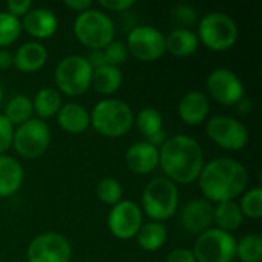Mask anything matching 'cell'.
Instances as JSON below:
<instances>
[{
    "instance_id": "5",
    "label": "cell",
    "mask_w": 262,
    "mask_h": 262,
    "mask_svg": "<svg viewBox=\"0 0 262 262\" xmlns=\"http://www.w3.org/2000/svg\"><path fill=\"white\" fill-rule=\"evenodd\" d=\"M143 210L157 223L170 220L180 206V192L175 183L166 177L154 178L143 192Z\"/></svg>"
},
{
    "instance_id": "31",
    "label": "cell",
    "mask_w": 262,
    "mask_h": 262,
    "mask_svg": "<svg viewBox=\"0 0 262 262\" xmlns=\"http://www.w3.org/2000/svg\"><path fill=\"white\" fill-rule=\"evenodd\" d=\"M97 196L101 203L114 207L123 198V187L120 181H117L115 178H104L98 183Z\"/></svg>"
},
{
    "instance_id": "17",
    "label": "cell",
    "mask_w": 262,
    "mask_h": 262,
    "mask_svg": "<svg viewBox=\"0 0 262 262\" xmlns=\"http://www.w3.org/2000/svg\"><path fill=\"white\" fill-rule=\"evenodd\" d=\"M21 29L37 40H46L52 37L58 28L57 15L46 8H32L23 15Z\"/></svg>"
},
{
    "instance_id": "12",
    "label": "cell",
    "mask_w": 262,
    "mask_h": 262,
    "mask_svg": "<svg viewBox=\"0 0 262 262\" xmlns=\"http://www.w3.org/2000/svg\"><path fill=\"white\" fill-rule=\"evenodd\" d=\"M72 249L69 241L55 232L35 236L26 250L28 262H69Z\"/></svg>"
},
{
    "instance_id": "24",
    "label": "cell",
    "mask_w": 262,
    "mask_h": 262,
    "mask_svg": "<svg viewBox=\"0 0 262 262\" xmlns=\"http://www.w3.org/2000/svg\"><path fill=\"white\" fill-rule=\"evenodd\" d=\"M121 83H123V74H121V69L117 66L104 64L92 71L91 86L95 89V92L101 95L115 94L120 89Z\"/></svg>"
},
{
    "instance_id": "2",
    "label": "cell",
    "mask_w": 262,
    "mask_h": 262,
    "mask_svg": "<svg viewBox=\"0 0 262 262\" xmlns=\"http://www.w3.org/2000/svg\"><path fill=\"white\" fill-rule=\"evenodd\" d=\"M204 164L203 147L192 137L175 135L167 138L160 147V166L166 178L175 184L196 181Z\"/></svg>"
},
{
    "instance_id": "22",
    "label": "cell",
    "mask_w": 262,
    "mask_h": 262,
    "mask_svg": "<svg viewBox=\"0 0 262 262\" xmlns=\"http://www.w3.org/2000/svg\"><path fill=\"white\" fill-rule=\"evenodd\" d=\"M23 184L21 164L8 155H0V198L12 196Z\"/></svg>"
},
{
    "instance_id": "20",
    "label": "cell",
    "mask_w": 262,
    "mask_h": 262,
    "mask_svg": "<svg viewBox=\"0 0 262 262\" xmlns=\"http://www.w3.org/2000/svg\"><path fill=\"white\" fill-rule=\"evenodd\" d=\"M48 61V51L38 41L23 43L14 54V66L20 72H37Z\"/></svg>"
},
{
    "instance_id": "14",
    "label": "cell",
    "mask_w": 262,
    "mask_h": 262,
    "mask_svg": "<svg viewBox=\"0 0 262 262\" xmlns=\"http://www.w3.org/2000/svg\"><path fill=\"white\" fill-rule=\"evenodd\" d=\"M143 226V212L134 201H120L107 215V229L118 239L135 238Z\"/></svg>"
},
{
    "instance_id": "3",
    "label": "cell",
    "mask_w": 262,
    "mask_h": 262,
    "mask_svg": "<svg viewBox=\"0 0 262 262\" xmlns=\"http://www.w3.org/2000/svg\"><path fill=\"white\" fill-rule=\"evenodd\" d=\"M91 115L92 127L103 137H124L134 126V112L130 106L117 98H104L98 101Z\"/></svg>"
},
{
    "instance_id": "34",
    "label": "cell",
    "mask_w": 262,
    "mask_h": 262,
    "mask_svg": "<svg viewBox=\"0 0 262 262\" xmlns=\"http://www.w3.org/2000/svg\"><path fill=\"white\" fill-rule=\"evenodd\" d=\"M172 20L180 25V28L189 29L198 23V12L190 5H177L172 9Z\"/></svg>"
},
{
    "instance_id": "13",
    "label": "cell",
    "mask_w": 262,
    "mask_h": 262,
    "mask_svg": "<svg viewBox=\"0 0 262 262\" xmlns=\"http://www.w3.org/2000/svg\"><path fill=\"white\" fill-rule=\"evenodd\" d=\"M206 84L210 97L223 106H236L244 98V84L230 69L220 68L212 71Z\"/></svg>"
},
{
    "instance_id": "23",
    "label": "cell",
    "mask_w": 262,
    "mask_h": 262,
    "mask_svg": "<svg viewBox=\"0 0 262 262\" xmlns=\"http://www.w3.org/2000/svg\"><path fill=\"white\" fill-rule=\"evenodd\" d=\"M198 46L196 34L186 28H177L166 37V51L175 57H189L196 52Z\"/></svg>"
},
{
    "instance_id": "32",
    "label": "cell",
    "mask_w": 262,
    "mask_h": 262,
    "mask_svg": "<svg viewBox=\"0 0 262 262\" xmlns=\"http://www.w3.org/2000/svg\"><path fill=\"white\" fill-rule=\"evenodd\" d=\"M239 209L243 212V216H247L250 220H259L262 216V190L261 187L250 189L246 192L241 198Z\"/></svg>"
},
{
    "instance_id": "8",
    "label": "cell",
    "mask_w": 262,
    "mask_h": 262,
    "mask_svg": "<svg viewBox=\"0 0 262 262\" xmlns=\"http://www.w3.org/2000/svg\"><path fill=\"white\" fill-rule=\"evenodd\" d=\"M192 252L196 262H232L236 258V239L232 233L210 227L198 235Z\"/></svg>"
},
{
    "instance_id": "28",
    "label": "cell",
    "mask_w": 262,
    "mask_h": 262,
    "mask_svg": "<svg viewBox=\"0 0 262 262\" xmlns=\"http://www.w3.org/2000/svg\"><path fill=\"white\" fill-rule=\"evenodd\" d=\"M34 109H32V100L23 94L14 95L12 98L8 100L5 106V118L15 127L20 126L32 118Z\"/></svg>"
},
{
    "instance_id": "37",
    "label": "cell",
    "mask_w": 262,
    "mask_h": 262,
    "mask_svg": "<svg viewBox=\"0 0 262 262\" xmlns=\"http://www.w3.org/2000/svg\"><path fill=\"white\" fill-rule=\"evenodd\" d=\"M98 3L103 9H107L112 12H124L135 5L134 0H100Z\"/></svg>"
},
{
    "instance_id": "6",
    "label": "cell",
    "mask_w": 262,
    "mask_h": 262,
    "mask_svg": "<svg viewBox=\"0 0 262 262\" xmlns=\"http://www.w3.org/2000/svg\"><path fill=\"white\" fill-rule=\"evenodd\" d=\"M236 21L224 12H210L198 23V40L215 52L230 49L238 40Z\"/></svg>"
},
{
    "instance_id": "19",
    "label": "cell",
    "mask_w": 262,
    "mask_h": 262,
    "mask_svg": "<svg viewBox=\"0 0 262 262\" xmlns=\"http://www.w3.org/2000/svg\"><path fill=\"white\" fill-rule=\"evenodd\" d=\"M134 123L137 124L138 130L144 135V141L150 143L155 147H161L163 143L167 140L166 130L163 129V115L155 107H146L140 111L137 118H134Z\"/></svg>"
},
{
    "instance_id": "29",
    "label": "cell",
    "mask_w": 262,
    "mask_h": 262,
    "mask_svg": "<svg viewBox=\"0 0 262 262\" xmlns=\"http://www.w3.org/2000/svg\"><path fill=\"white\" fill-rule=\"evenodd\" d=\"M236 256L241 262L262 261V236L259 233H250L236 243Z\"/></svg>"
},
{
    "instance_id": "11",
    "label": "cell",
    "mask_w": 262,
    "mask_h": 262,
    "mask_svg": "<svg viewBox=\"0 0 262 262\" xmlns=\"http://www.w3.org/2000/svg\"><path fill=\"white\" fill-rule=\"evenodd\" d=\"M126 48L140 61H155L166 52V37L154 26H135L127 35Z\"/></svg>"
},
{
    "instance_id": "38",
    "label": "cell",
    "mask_w": 262,
    "mask_h": 262,
    "mask_svg": "<svg viewBox=\"0 0 262 262\" xmlns=\"http://www.w3.org/2000/svg\"><path fill=\"white\" fill-rule=\"evenodd\" d=\"M166 262H196L193 252L189 249H173L169 255Z\"/></svg>"
},
{
    "instance_id": "16",
    "label": "cell",
    "mask_w": 262,
    "mask_h": 262,
    "mask_svg": "<svg viewBox=\"0 0 262 262\" xmlns=\"http://www.w3.org/2000/svg\"><path fill=\"white\" fill-rule=\"evenodd\" d=\"M158 164L160 149L147 141H137L126 152V166L137 175H147Z\"/></svg>"
},
{
    "instance_id": "36",
    "label": "cell",
    "mask_w": 262,
    "mask_h": 262,
    "mask_svg": "<svg viewBox=\"0 0 262 262\" xmlns=\"http://www.w3.org/2000/svg\"><path fill=\"white\" fill-rule=\"evenodd\" d=\"M6 9L11 15L18 18L32 9V3L29 0H9V2H6Z\"/></svg>"
},
{
    "instance_id": "27",
    "label": "cell",
    "mask_w": 262,
    "mask_h": 262,
    "mask_svg": "<svg viewBox=\"0 0 262 262\" xmlns=\"http://www.w3.org/2000/svg\"><path fill=\"white\" fill-rule=\"evenodd\" d=\"M61 106V94L54 88L40 89L32 100V109L38 120H46L57 115Z\"/></svg>"
},
{
    "instance_id": "10",
    "label": "cell",
    "mask_w": 262,
    "mask_h": 262,
    "mask_svg": "<svg viewBox=\"0 0 262 262\" xmlns=\"http://www.w3.org/2000/svg\"><path fill=\"white\" fill-rule=\"evenodd\" d=\"M207 137L226 150H241L249 143L247 127L233 117L216 115L207 121Z\"/></svg>"
},
{
    "instance_id": "15",
    "label": "cell",
    "mask_w": 262,
    "mask_h": 262,
    "mask_svg": "<svg viewBox=\"0 0 262 262\" xmlns=\"http://www.w3.org/2000/svg\"><path fill=\"white\" fill-rule=\"evenodd\" d=\"M181 224L189 233L201 235L213 224V206L207 200H193L181 212Z\"/></svg>"
},
{
    "instance_id": "1",
    "label": "cell",
    "mask_w": 262,
    "mask_h": 262,
    "mask_svg": "<svg viewBox=\"0 0 262 262\" xmlns=\"http://www.w3.org/2000/svg\"><path fill=\"white\" fill-rule=\"evenodd\" d=\"M249 173L247 169L233 158H216L204 164L198 184L210 203L235 201L241 196L247 187Z\"/></svg>"
},
{
    "instance_id": "25",
    "label": "cell",
    "mask_w": 262,
    "mask_h": 262,
    "mask_svg": "<svg viewBox=\"0 0 262 262\" xmlns=\"http://www.w3.org/2000/svg\"><path fill=\"white\" fill-rule=\"evenodd\" d=\"M243 220L244 216L236 201L220 203L216 204V207H213V223L220 230H224L227 233L235 232L243 226Z\"/></svg>"
},
{
    "instance_id": "41",
    "label": "cell",
    "mask_w": 262,
    "mask_h": 262,
    "mask_svg": "<svg viewBox=\"0 0 262 262\" xmlns=\"http://www.w3.org/2000/svg\"><path fill=\"white\" fill-rule=\"evenodd\" d=\"M236 106H238V107H239L243 112H249V111H250V107H252V104H250V103H249L246 98H243V100H241V101H239Z\"/></svg>"
},
{
    "instance_id": "7",
    "label": "cell",
    "mask_w": 262,
    "mask_h": 262,
    "mask_svg": "<svg viewBox=\"0 0 262 262\" xmlns=\"http://www.w3.org/2000/svg\"><path fill=\"white\" fill-rule=\"evenodd\" d=\"M92 66L81 55H68L57 64L55 69V84L57 88L69 95L78 97L91 88Z\"/></svg>"
},
{
    "instance_id": "39",
    "label": "cell",
    "mask_w": 262,
    "mask_h": 262,
    "mask_svg": "<svg viewBox=\"0 0 262 262\" xmlns=\"http://www.w3.org/2000/svg\"><path fill=\"white\" fill-rule=\"evenodd\" d=\"M64 6H68L69 9L80 14V12H84V11L91 9L92 2L91 0H64Z\"/></svg>"
},
{
    "instance_id": "40",
    "label": "cell",
    "mask_w": 262,
    "mask_h": 262,
    "mask_svg": "<svg viewBox=\"0 0 262 262\" xmlns=\"http://www.w3.org/2000/svg\"><path fill=\"white\" fill-rule=\"evenodd\" d=\"M14 64V55L8 49H0V71H5Z\"/></svg>"
},
{
    "instance_id": "18",
    "label": "cell",
    "mask_w": 262,
    "mask_h": 262,
    "mask_svg": "<svg viewBox=\"0 0 262 262\" xmlns=\"http://www.w3.org/2000/svg\"><path fill=\"white\" fill-rule=\"evenodd\" d=\"M209 111H210L209 98L206 94H203L200 91L187 92L178 104L180 118L189 126L201 124L207 118Z\"/></svg>"
},
{
    "instance_id": "33",
    "label": "cell",
    "mask_w": 262,
    "mask_h": 262,
    "mask_svg": "<svg viewBox=\"0 0 262 262\" xmlns=\"http://www.w3.org/2000/svg\"><path fill=\"white\" fill-rule=\"evenodd\" d=\"M103 51V55H104V61L106 64H111V66H117L120 68L121 63L126 61L127 58V48L123 41L120 40H112Z\"/></svg>"
},
{
    "instance_id": "42",
    "label": "cell",
    "mask_w": 262,
    "mask_h": 262,
    "mask_svg": "<svg viewBox=\"0 0 262 262\" xmlns=\"http://www.w3.org/2000/svg\"><path fill=\"white\" fill-rule=\"evenodd\" d=\"M2 100H3V91H2V86H0V104H2Z\"/></svg>"
},
{
    "instance_id": "9",
    "label": "cell",
    "mask_w": 262,
    "mask_h": 262,
    "mask_svg": "<svg viewBox=\"0 0 262 262\" xmlns=\"http://www.w3.org/2000/svg\"><path fill=\"white\" fill-rule=\"evenodd\" d=\"M51 144V130L43 120L31 118L14 129L12 147L26 160L40 158Z\"/></svg>"
},
{
    "instance_id": "26",
    "label": "cell",
    "mask_w": 262,
    "mask_h": 262,
    "mask_svg": "<svg viewBox=\"0 0 262 262\" xmlns=\"http://www.w3.org/2000/svg\"><path fill=\"white\" fill-rule=\"evenodd\" d=\"M135 238L140 249L146 252H157L167 241V229L163 223L150 221L141 226Z\"/></svg>"
},
{
    "instance_id": "21",
    "label": "cell",
    "mask_w": 262,
    "mask_h": 262,
    "mask_svg": "<svg viewBox=\"0 0 262 262\" xmlns=\"http://www.w3.org/2000/svg\"><path fill=\"white\" fill-rule=\"evenodd\" d=\"M57 123L68 134H81L91 126V115L84 106L66 103L57 114Z\"/></svg>"
},
{
    "instance_id": "30",
    "label": "cell",
    "mask_w": 262,
    "mask_h": 262,
    "mask_svg": "<svg viewBox=\"0 0 262 262\" xmlns=\"http://www.w3.org/2000/svg\"><path fill=\"white\" fill-rule=\"evenodd\" d=\"M21 32V23L9 12H0V48L12 45Z\"/></svg>"
},
{
    "instance_id": "4",
    "label": "cell",
    "mask_w": 262,
    "mask_h": 262,
    "mask_svg": "<svg viewBox=\"0 0 262 262\" xmlns=\"http://www.w3.org/2000/svg\"><path fill=\"white\" fill-rule=\"evenodd\" d=\"M75 38L91 51L104 49L115 37V25L112 18L98 9L80 12L74 21Z\"/></svg>"
},
{
    "instance_id": "35",
    "label": "cell",
    "mask_w": 262,
    "mask_h": 262,
    "mask_svg": "<svg viewBox=\"0 0 262 262\" xmlns=\"http://www.w3.org/2000/svg\"><path fill=\"white\" fill-rule=\"evenodd\" d=\"M14 129L15 127L5 118V115L0 114V155H5V152L12 147Z\"/></svg>"
}]
</instances>
